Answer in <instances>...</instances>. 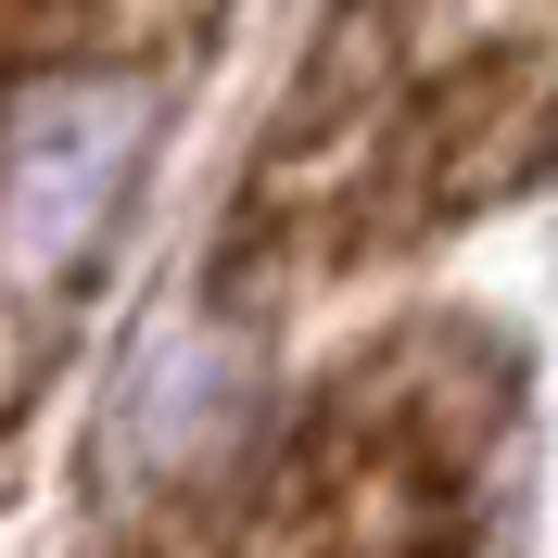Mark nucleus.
Segmentation results:
<instances>
[{"mask_svg": "<svg viewBox=\"0 0 558 558\" xmlns=\"http://www.w3.org/2000/svg\"><path fill=\"white\" fill-rule=\"evenodd\" d=\"M508 343L470 317H407L355 343L242 457H166L191 483L114 558H495L508 508Z\"/></svg>", "mask_w": 558, "mask_h": 558, "instance_id": "nucleus-1", "label": "nucleus"}, {"mask_svg": "<svg viewBox=\"0 0 558 558\" xmlns=\"http://www.w3.org/2000/svg\"><path fill=\"white\" fill-rule=\"evenodd\" d=\"M558 140V0H343L305 128L267 140L254 216L305 254L418 242L521 191Z\"/></svg>", "mask_w": 558, "mask_h": 558, "instance_id": "nucleus-2", "label": "nucleus"}, {"mask_svg": "<svg viewBox=\"0 0 558 558\" xmlns=\"http://www.w3.org/2000/svg\"><path fill=\"white\" fill-rule=\"evenodd\" d=\"M51 13H76V38H128V26H166L178 0H26V38L51 26Z\"/></svg>", "mask_w": 558, "mask_h": 558, "instance_id": "nucleus-3", "label": "nucleus"}]
</instances>
